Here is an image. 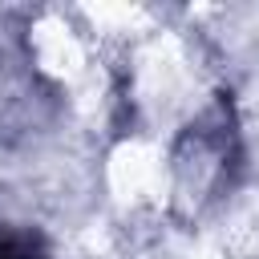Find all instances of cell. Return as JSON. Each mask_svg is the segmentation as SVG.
<instances>
[{
	"instance_id": "6da1fadb",
	"label": "cell",
	"mask_w": 259,
	"mask_h": 259,
	"mask_svg": "<svg viewBox=\"0 0 259 259\" xmlns=\"http://www.w3.org/2000/svg\"><path fill=\"white\" fill-rule=\"evenodd\" d=\"M0 259H45V251H40V243L32 235L0 231Z\"/></svg>"
}]
</instances>
